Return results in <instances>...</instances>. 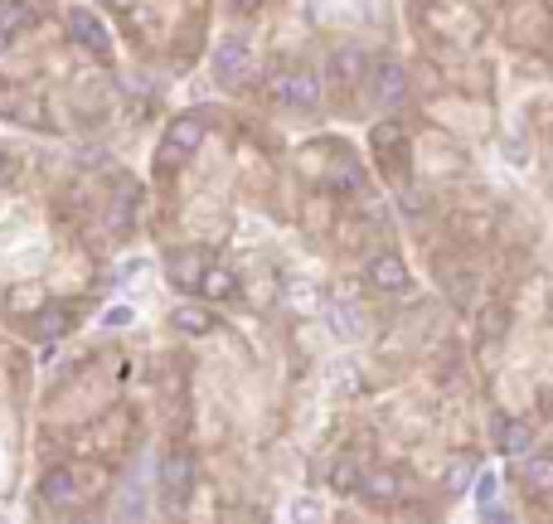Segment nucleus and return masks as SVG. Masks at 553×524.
<instances>
[{"mask_svg":"<svg viewBox=\"0 0 553 524\" xmlns=\"http://www.w3.org/2000/svg\"><path fill=\"white\" fill-rule=\"evenodd\" d=\"M369 92H374L379 107H399L408 98V68L393 64V58H383L379 68H369Z\"/></svg>","mask_w":553,"mask_h":524,"instance_id":"39448f33","label":"nucleus"},{"mask_svg":"<svg viewBox=\"0 0 553 524\" xmlns=\"http://www.w3.org/2000/svg\"><path fill=\"white\" fill-rule=\"evenodd\" d=\"M476 500H480V510H490V500H496V476H476Z\"/></svg>","mask_w":553,"mask_h":524,"instance_id":"b1692460","label":"nucleus"},{"mask_svg":"<svg viewBox=\"0 0 553 524\" xmlns=\"http://www.w3.org/2000/svg\"><path fill=\"white\" fill-rule=\"evenodd\" d=\"M5 175H10V156L0 151V180H5Z\"/></svg>","mask_w":553,"mask_h":524,"instance_id":"a878e982","label":"nucleus"},{"mask_svg":"<svg viewBox=\"0 0 553 524\" xmlns=\"http://www.w3.org/2000/svg\"><path fill=\"white\" fill-rule=\"evenodd\" d=\"M399 141H403V127H399V122H379L374 131H369V146L383 151V156H389V151L399 146Z\"/></svg>","mask_w":553,"mask_h":524,"instance_id":"6ab92c4d","label":"nucleus"},{"mask_svg":"<svg viewBox=\"0 0 553 524\" xmlns=\"http://www.w3.org/2000/svg\"><path fill=\"white\" fill-rule=\"evenodd\" d=\"M524 481H529V491L553 495V457H529L524 461Z\"/></svg>","mask_w":553,"mask_h":524,"instance_id":"dca6fc26","label":"nucleus"},{"mask_svg":"<svg viewBox=\"0 0 553 524\" xmlns=\"http://www.w3.org/2000/svg\"><path fill=\"white\" fill-rule=\"evenodd\" d=\"M272 98L282 107H296V112H311V107H320V78L306 74V68H296V74H276L272 78Z\"/></svg>","mask_w":553,"mask_h":524,"instance_id":"7ed1b4c3","label":"nucleus"},{"mask_svg":"<svg viewBox=\"0 0 553 524\" xmlns=\"http://www.w3.org/2000/svg\"><path fill=\"white\" fill-rule=\"evenodd\" d=\"M195 292H204L209 301H233L238 282H233V272H228V267H219V262H209V267L199 272V287H195Z\"/></svg>","mask_w":553,"mask_h":524,"instance_id":"9d476101","label":"nucleus"},{"mask_svg":"<svg viewBox=\"0 0 553 524\" xmlns=\"http://www.w3.org/2000/svg\"><path fill=\"white\" fill-rule=\"evenodd\" d=\"M238 5H258V0H238Z\"/></svg>","mask_w":553,"mask_h":524,"instance_id":"bb28decb","label":"nucleus"},{"mask_svg":"<svg viewBox=\"0 0 553 524\" xmlns=\"http://www.w3.org/2000/svg\"><path fill=\"white\" fill-rule=\"evenodd\" d=\"M252 68V49H248V39L243 34H228V39L214 49V78L224 83V88H233L238 78H243Z\"/></svg>","mask_w":553,"mask_h":524,"instance_id":"20e7f679","label":"nucleus"},{"mask_svg":"<svg viewBox=\"0 0 553 524\" xmlns=\"http://www.w3.org/2000/svg\"><path fill=\"white\" fill-rule=\"evenodd\" d=\"M364 277L379 292H408V262L399 253H374L364 262Z\"/></svg>","mask_w":553,"mask_h":524,"instance_id":"423d86ee","label":"nucleus"},{"mask_svg":"<svg viewBox=\"0 0 553 524\" xmlns=\"http://www.w3.org/2000/svg\"><path fill=\"white\" fill-rule=\"evenodd\" d=\"M359 476H364V471L355 467V457H335V467H330V476H326V481H330V495H355Z\"/></svg>","mask_w":553,"mask_h":524,"instance_id":"4468645a","label":"nucleus"},{"mask_svg":"<svg viewBox=\"0 0 553 524\" xmlns=\"http://www.w3.org/2000/svg\"><path fill=\"white\" fill-rule=\"evenodd\" d=\"M199 253H175L171 258V282H175V287H185V292H195L199 287Z\"/></svg>","mask_w":553,"mask_h":524,"instance_id":"2eb2a0df","label":"nucleus"},{"mask_svg":"<svg viewBox=\"0 0 553 524\" xmlns=\"http://www.w3.org/2000/svg\"><path fill=\"white\" fill-rule=\"evenodd\" d=\"M505 326H510V320H505L500 306H486V311H480V340H500Z\"/></svg>","mask_w":553,"mask_h":524,"instance_id":"aec40b11","label":"nucleus"},{"mask_svg":"<svg viewBox=\"0 0 553 524\" xmlns=\"http://www.w3.org/2000/svg\"><path fill=\"white\" fill-rule=\"evenodd\" d=\"M292 524H320V500H311V495H302L292 505Z\"/></svg>","mask_w":553,"mask_h":524,"instance_id":"4be33fe9","label":"nucleus"},{"mask_svg":"<svg viewBox=\"0 0 553 524\" xmlns=\"http://www.w3.org/2000/svg\"><path fill=\"white\" fill-rule=\"evenodd\" d=\"M189 491H195V461H189V451H165L161 457V495L171 510H185L189 505Z\"/></svg>","mask_w":553,"mask_h":524,"instance_id":"f257e3e1","label":"nucleus"},{"mask_svg":"<svg viewBox=\"0 0 553 524\" xmlns=\"http://www.w3.org/2000/svg\"><path fill=\"white\" fill-rule=\"evenodd\" d=\"M355 491L364 495V500H374V505H389V500H399V495H403V481H399V471L379 467V471H364V476H359Z\"/></svg>","mask_w":553,"mask_h":524,"instance_id":"6e6552de","label":"nucleus"},{"mask_svg":"<svg viewBox=\"0 0 553 524\" xmlns=\"http://www.w3.org/2000/svg\"><path fill=\"white\" fill-rule=\"evenodd\" d=\"M68 34H74L83 49H92V54H107V49H112L107 30L98 25V15H88V10H68Z\"/></svg>","mask_w":553,"mask_h":524,"instance_id":"1a4fd4ad","label":"nucleus"},{"mask_svg":"<svg viewBox=\"0 0 553 524\" xmlns=\"http://www.w3.org/2000/svg\"><path fill=\"white\" fill-rule=\"evenodd\" d=\"M204 146V122L195 112L175 117L171 127H165V146H161V165H185L195 151Z\"/></svg>","mask_w":553,"mask_h":524,"instance_id":"f03ea898","label":"nucleus"},{"mask_svg":"<svg viewBox=\"0 0 553 524\" xmlns=\"http://www.w3.org/2000/svg\"><path fill=\"white\" fill-rule=\"evenodd\" d=\"M529 447H534V427L524 418H505L500 427V451L505 457H529Z\"/></svg>","mask_w":553,"mask_h":524,"instance_id":"9b49d317","label":"nucleus"},{"mask_svg":"<svg viewBox=\"0 0 553 524\" xmlns=\"http://www.w3.org/2000/svg\"><path fill=\"white\" fill-rule=\"evenodd\" d=\"M64 330H68V316L58 311V306H49V311L34 320V340H58Z\"/></svg>","mask_w":553,"mask_h":524,"instance_id":"a211bd4d","label":"nucleus"},{"mask_svg":"<svg viewBox=\"0 0 553 524\" xmlns=\"http://www.w3.org/2000/svg\"><path fill=\"white\" fill-rule=\"evenodd\" d=\"M466 485H471V457H456V461H452V471H447V491H452V495H461Z\"/></svg>","mask_w":553,"mask_h":524,"instance_id":"412c9836","label":"nucleus"},{"mask_svg":"<svg viewBox=\"0 0 553 524\" xmlns=\"http://www.w3.org/2000/svg\"><path fill=\"white\" fill-rule=\"evenodd\" d=\"M30 25V10L20 5V0H0V39H10V34H20Z\"/></svg>","mask_w":553,"mask_h":524,"instance_id":"f3484780","label":"nucleus"},{"mask_svg":"<svg viewBox=\"0 0 553 524\" xmlns=\"http://www.w3.org/2000/svg\"><path fill=\"white\" fill-rule=\"evenodd\" d=\"M330 189H340V195L359 189V170H355V165H335V170H330Z\"/></svg>","mask_w":553,"mask_h":524,"instance_id":"5701e85b","label":"nucleus"},{"mask_svg":"<svg viewBox=\"0 0 553 524\" xmlns=\"http://www.w3.org/2000/svg\"><path fill=\"white\" fill-rule=\"evenodd\" d=\"M40 500H44V505H54V510L74 505V500H78V476L68 467H49L40 476Z\"/></svg>","mask_w":553,"mask_h":524,"instance_id":"0eeeda50","label":"nucleus"},{"mask_svg":"<svg viewBox=\"0 0 553 524\" xmlns=\"http://www.w3.org/2000/svg\"><path fill=\"white\" fill-rule=\"evenodd\" d=\"M171 326L180 330V336H209V330H214V316L204 311V306H175Z\"/></svg>","mask_w":553,"mask_h":524,"instance_id":"f8f14e48","label":"nucleus"},{"mask_svg":"<svg viewBox=\"0 0 553 524\" xmlns=\"http://www.w3.org/2000/svg\"><path fill=\"white\" fill-rule=\"evenodd\" d=\"M364 68H369V58L359 54V49H340V54L330 58V78L340 83V88H350V83L364 74Z\"/></svg>","mask_w":553,"mask_h":524,"instance_id":"ddd939ff","label":"nucleus"},{"mask_svg":"<svg viewBox=\"0 0 553 524\" xmlns=\"http://www.w3.org/2000/svg\"><path fill=\"white\" fill-rule=\"evenodd\" d=\"M480 524H514L505 510H480Z\"/></svg>","mask_w":553,"mask_h":524,"instance_id":"393cba45","label":"nucleus"}]
</instances>
